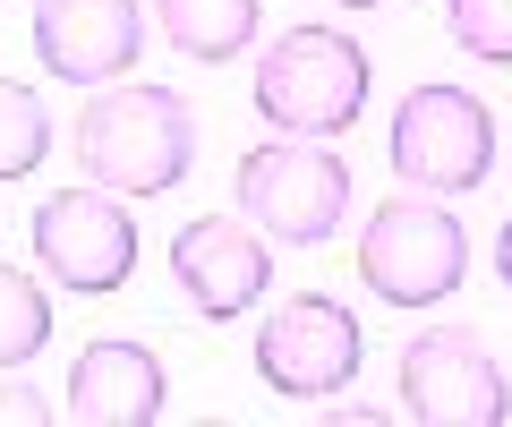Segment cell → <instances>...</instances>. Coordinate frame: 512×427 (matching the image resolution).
Returning a JSON list of instances; mask_svg holds the SVG:
<instances>
[{"label": "cell", "mask_w": 512, "mask_h": 427, "mask_svg": "<svg viewBox=\"0 0 512 427\" xmlns=\"http://www.w3.org/2000/svg\"><path fill=\"white\" fill-rule=\"evenodd\" d=\"M197 163V112L180 86H94L77 112V171L120 197H163Z\"/></svg>", "instance_id": "obj_1"}, {"label": "cell", "mask_w": 512, "mask_h": 427, "mask_svg": "<svg viewBox=\"0 0 512 427\" xmlns=\"http://www.w3.org/2000/svg\"><path fill=\"white\" fill-rule=\"evenodd\" d=\"M350 265H359L367 299H384V308H436V299H453L470 282V231H461V214L444 197L402 188L359 223Z\"/></svg>", "instance_id": "obj_2"}, {"label": "cell", "mask_w": 512, "mask_h": 427, "mask_svg": "<svg viewBox=\"0 0 512 427\" xmlns=\"http://www.w3.org/2000/svg\"><path fill=\"white\" fill-rule=\"evenodd\" d=\"M367 52L333 26H291L274 35V52H256V120L274 137H342L367 112Z\"/></svg>", "instance_id": "obj_3"}, {"label": "cell", "mask_w": 512, "mask_h": 427, "mask_svg": "<svg viewBox=\"0 0 512 427\" xmlns=\"http://www.w3.org/2000/svg\"><path fill=\"white\" fill-rule=\"evenodd\" d=\"M239 214L282 248H325L350 223V163L325 137H265L239 154Z\"/></svg>", "instance_id": "obj_4"}, {"label": "cell", "mask_w": 512, "mask_h": 427, "mask_svg": "<svg viewBox=\"0 0 512 427\" xmlns=\"http://www.w3.org/2000/svg\"><path fill=\"white\" fill-rule=\"evenodd\" d=\"M384 154H393V180L427 188V197L487 188V171H495V112L470 86H410L402 103H393Z\"/></svg>", "instance_id": "obj_5"}, {"label": "cell", "mask_w": 512, "mask_h": 427, "mask_svg": "<svg viewBox=\"0 0 512 427\" xmlns=\"http://www.w3.org/2000/svg\"><path fill=\"white\" fill-rule=\"evenodd\" d=\"M35 257L60 291L77 299H111L128 274H137V223H128V197L103 180L52 188L35 205Z\"/></svg>", "instance_id": "obj_6"}, {"label": "cell", "mask_w": 512, "mask_h": 427, "mask_svg": "<svg viewBox=\"0 0 512 427\" xmlns=\"http://www.w3.org/2000/svg\"><path fill=\"white\" fill-rule=\"evenodd\" d=\"M359 359H367L359 316L342 299H325V291H291L256 325V376L282 402H325V393H342L359 376Z\"/></svg>", "instance_id": "obj_7"}, {"label": "cell", "mask_w": 512, "mask_h": 427, "mask_svg": "<svg viewBox=\"0 0 512 427\" xmlns=\"http://www.w3.org/2000/svg\"><path fill=\"white\" fill-rule=\"evenodd\" d=\"M402 419H419V427H504L512 419V376L461 325L410 334L402 342Z\"/></svg>", "instance_id": "obj_8"}, {"label": "cell", "mask_w": 512, "mask_h": 427, "mask_svg": "<svg viewBox=\"0 0 512 427\" xmlns=\"http://www.w3.org/2000/svg\"><path fill=\"white\" fill-rule=\"evenodd\" d=\"M146 52V9L137 0H35V60L43 77L94 94L120 86Z\"/></svg>", "instance_id": "obj_9"}, {"label": "cell", "mask_w": 512, "mask_h": 427, "mask_svg": "<svg viewBox=\"0 0 512 427\" xmlns=\"http://www.w3.org/2000/svg\"><path fill=\"white\" fill-rule=\"evenodd\" d=\"M171 282H180V299L197 316L231 325V316H248L256 299L274 291V248H265L256 223H239V214H197L171 240Z\"/></svg>", "instance_id": "obj_10"}, {"label": "cell", "mask_w": 512, "mask_h": 427, "mask_svg": "<svg viewBox=\"0 0 512 427\" xmlns=\"http://www.w3.org/2000/svg\"><path fill=\"white\" fill-rule=\"evenodd\" d=\"M171 402V376L146 342H86L60 385V419L77 427H154Z\"/></svg>", "instance_id": "obj_11"}, {"label": "cell", "mask_w": 512, "mask_h": 427, "mask_svg": "<svg viewBox=\"0 0 512 427\" xmlns=\"http://www.w3.org/2000/svg\"><path fill=\"white\" fill-rule=\"evenodd\" d=\"M154 26H163L171 52L205 60V69H222V60H239L256 43V26H265V0H154Z\"/></svg>", "instance_id": "obj_12"}, {"label": "cell", "mask_w": 512, "mask_h": 427, "mask_svg": "<svg viewBox=\"0 0 512 427\" xmlns=\"http://www.w3.org/2000/svg\"><path fill=\"white\" fill-rule=\"evenodd\" d=\"M52 342V291L18 265H0V368H26Z\"/></svg>", "instance_id": "obj_13"}, {"label": "cell", "mask_w": 512, "mask_h": 427, "mask_svg": "<svg viewBox=\"0 0 512 427\" xmlns=\"http://www.w3.org/2000/svg\"><path fill=\"white\" fill-rule=\"evenodd\" d=\"M43 154H52V112H43V94L18 86V77H0V180L43 171Z\"/></svg>", "instance_id": "obj_14"}, {"label": "cell", "mask_w": 512, "mask_h": 427, "mask_svg": "<svg viewBox=\"0 0 512 427\" xmlns=\"http://www.w3.org/2000/svg\"><path fill=\"white\" fill-rule=\"evenodd\" d=\"M444 26L478 69H512V0H444Z\"/></svg>", "instance_id": "obj_15"}, {"label": "cell", "mask_w": 512, "mask_h": 427, "mask_svg": "<svg viewBox=\"0 0 512 427\" xmlns=\"http://www.w3.org/2000/svg\"><path fill=\"white\" fill-rule=\"evenodd\" d=\"M52 419H60V402H43L26 376H18V385H0V427H52Z\"/></svg>", "instance_id": "obj_16"}, {"label": "cell", "mask_w": 512, "mask_h": 427, "mask_svg": "<svg viewBox=\"0 0 512 427\" xmlns=\"http://www.w3.org/2000/svg\"><path fill=\"white\" fill-rule=\"evenodd\" d=\"M495 282H504V291H512V223L495 231Z\"/></svg>", "instance_id": "obj_17"}, {"label": "cell", "mask_w": 512, "mask_h": 427, "mask_svg": "<svg viewBox=\"0 0 512 427\" xmlns=\"http://www.w3.org/2000/svg\"><path fill=\"white\" fill-rule=\"evenodd\" d=\"M333 9H384V0H333Z\"/></svg>", "instance_id": "obj_18"}]
</instances>
